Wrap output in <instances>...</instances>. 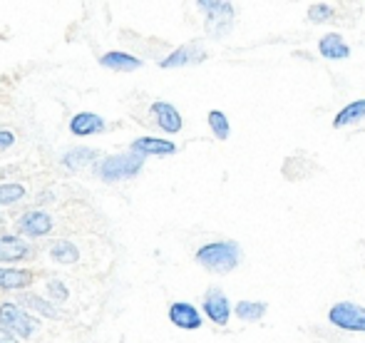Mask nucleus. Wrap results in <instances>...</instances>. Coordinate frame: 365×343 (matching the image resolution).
I'll list each match as a JSON object with an SVG mask.
<instances>
[{
  "mask_svg": "<svg viewBox=\"0 0 365 343\" xmlns=\"http://www.w3.org/2000/svg\"><path fill=\"white\" fill-rule=\"evenodd\" d=\"M197 261L207 269L217 271V274H226L239 264V247L234 242H214L207 244L197 252Z\"/></svg>",
  "mask_w": 365,
  "mask_h": 343,
  "instance_id": "nucleus-1",
  "label": "nucleus"
},
{
  "mask_svg": "<svg viewBox=\"0 0 365 343\" xmlns=\"http://www.w3.org/2000/svg\"><path fill=\"white\" fill-rule=\"evenodd\" d=\"M145 167V155H137V152H125V155L107 157L100 162L97 172L105 182H117V179L135 177L137 172Z\"/></svg>",
  "mask_w": 365,
  "mask_h": 343,
  "instance_id": "nucleus-2",
  "label": "nucleus"
},
{
  "mask_svg": "<svg viewBox=\"0 0 365 343\" xmlns=\"http://www.w3.org/2000/svg\"><path fill=\"white\" fill-rule=\"evenodd\" d=\"M0 326L20 339H30L38 331V321L30 319L18 304H3L0 306Z\"/></svg>",
  "mask_w": 365,
  "mask_h": 343,
  "instance_id": "nucleus-3",
  "label": "nucleus"
},
{
  "mask_svg": "<svg viewBox=\"0 0 365 343\" xmlns=\"http://www.w3.org/2000/svg\"><path fill=\"white\" fill-rule=\"evenodd\" d=\"M328 319H331L333 326L343 331H365V309L358 304H351V301L333 306L328 311Z\"/></svg>",
  "mask_w": 365,
  "mask_h": 343,
  "instance_id": "nucleus-4",
  "label": "nucleus"
},
{
  "mask_svg": "<svg viewBox=\"0 0 365 343\" xmlns=\"http://www.w3.org/2000/svg\"><path fill=\"white\" fill-rule=\"evenodd\" d=\"M199 10H204L209 25L217 30V35L224 33V30L229 28L231 20H234V8H231V3H219V0H202V3H199Z\"/></svg>",
  "mask_w": 365,
  "mask_h": 343,
  "instance_id": "nucleus-5",
  "label": "nucleus"
},
{
  "mask_svg": "<svg viewBox=\"0 0 365 343\" xmlns=\"http://www.w3.org/2000/svg\"><path fill=\"white\" fill-rule=\"evenodd\" d=\"M18 229L28 237H48L53 232V219L45 212H25L18 222Z\"/></svg>",
  "mask_w": 365,
  "mask_h": 343,
  "instance_id": "nucleus-6",
  "label": "nucleus"
},
{
  "mask_svg": "<svg viewBox=\"0 0 365 343\" xmlns=\"http://www.w3.org/2000/svg\"><path fill=\"white\" fill-rule=\"evenodd\" d=\"M169 319H172L174 326H179L184 331H194L202 326V314L192 304H184V301H177V304L169 306Z\"/></svg>",
  "mask_w": 365,
  "mask_h": 343,
  "instance_id": "nucleus-7",
  "label": "nucleus"
},
{
  "mask_svg": "<svg viewBox=\"0 0 365 343\" xmlns=\"http://www.w3.org/2000/svg\"><path fill=\"white\" fill-rule=\"evenodd\" d=\"M204 311L207 316L214 321L217 326H226L229 324V316H231V309H229V299L221 294L219 289H212L204 299Z\"/></svg>",
  "mask_w": 365,
  "mask_h": 343,
  "instance_id": "nucleus-8",
  "label": "nucleus"
},
{
  "mask_svg": "<svg viewBox=\"0 0 365 343\" xmlns=\"http://www.w3.org/2000/svg\"><path fill=\"white\" fill-rule=\"evenodd\" d=\"M152 115L164 132H179L182 130V115H179L177 107L169 105V102H154Z\"/></svg>",
  "mask_w": 365,
  "mask_h": 343,
  "instance_id": "nucleus-9",
  "label": "nucleus"
},
{
  "mask_svg": "<svg viewBox=\"0 0 365 343\" xmlns=\"http://www.w3.org/2000/svg\"><path fill=\"white\" fill-rule=\"evenodd\" d=\"M70 132L73 135H97V132H105V120L95 112H77V115L70 120Z\"/></svg>",
  "mask_w": 365,
  "mask_h": 343,
  "instance_id": "nucleus-10",
  "label": "nucleus"
},
{
  "mask_svg": "<svg viewBox=\"0 0 365 343\" xmlns=\"http://www.w3.org/2000/svg\"><path fill=\"white\" fill-rule=\"evenodd\" d=\"M132 152L137 155H174L177 145L169 140H157V137H140V140L132 142Z\"/></svg>",
  "mask_w": 365,
  "mask_h": 343,
  "instance_id": "nucleus-11",
  "label": "nucleus"
},
{
  "mask_svg": "<svg viewBox=\"0 0 365 343\" xmlns=\"http://www.w3.org/2000/svg\"><path fill=\"white\" fill-rule=\"evenodd\" d=\"M30 254V244L18 237H0V261H20Z\"/></svg>",
  "mask_w": 365,
  "mask_h": 343,
  "instance_id": "nucleus-12",
  "label": "nucleus"
},
{
  "mask_svg": "<svg viewBox=\"0 0 365 343\" xmlns=\"http://www.w3.org/2000/svg\"><path fill=\"white\" fill-rule=\"evenodd\" d=\"M318 50H321V55H323V58H328V60H343V58H348V55H351V48L343 43V38L338 33L326 35V38L318 43Z\"/></svg>",
  "mask_w": 365,
  "mask_h": 343,
  "instance_id": "nucleus-13",
  "label": "nucleus"
},
{
  "mask_svg": "<svg viewBox=\"0 0 365 343\" xmlns=\"http://www.w3.org/2000/svg\"><path fill=\"white\" fill-rule=\"evenodd\" d=\"M199 60H204V53H199V48H194V45H184V48L174 50L169 58L162 60V68H177V65L199 63Z\"/></svg>",
  "mask_w": 365,
  "mask_h": 343,
  "instance_id": "nucleus-14",
  "label": "nucleus"
},
{
  "mask_svg": "<svg viewBox=\"0 0 365 343\" xmlns=\"http://www.w3.org/2000/svg\"><path fill=\"white\" fill-rule=\"evenodd\" d=\"M33 284V274L23 269H0V289H25Z\"/></svg>",
  "mask_w": 365,
  "mask_h": 343,
  "instance_id": "nucleus-15",
  "label": "nucleus"
},
{
  "mask_svg": "<svg viewBox=\"0 0 365 343\" xmlns=\"http://www.w3.org/2000/svg\"><path fill=\"white\" fill-rule=\"evenodd\" d=\"M363 117H365V100H356V102H351V105H346L341 112H338L336 120H333V125L346 127V125H353V122L363 120Z\"/></svg>",
  "mask_w": 365,
  "mask_h": 343,
  "instance_id": "nucleus-16",
  "label": "nucleus"
},
{
  "mask_svg": "<svg viewBox=\"0 0 365 343\" xmlns=\"http://www.w3.org/2000/svg\"><path fill=\"white\" fill-rule=\"evenodd\" d=\"M100 63L112 70H137L142 65L135 55H127V53H107V55H102Z\"/></svg>",
  "mask_w": 365,
  "mask_h": 343,
  "instance_id": "nucleus-17",
  "label": "nucleus"
},
{
  "mask_svg": "<svg viewBox=\"0 0 365 343\" xmlns=\"http://www.w3.org/2000/svg\"><path fill=\"white\" fill-rule=\"evenodd\" d=\"M95 160H97V152L95 150H87V147H82V150L68 152V155L63 157V165L68 167V170H82V167L92 165Z\"/></svg>",
  "mask_w": 365,
  "mask_h": 343,
  "instance_id": "nucleus-18",
  "label": "nucleus"
},
{
  "mask_svg": "<svg viewBox=\"0 0 365 343\" xmlns=\"http://www.w3.org/2000/svg\"><path fill=\"white\" fill-rule=\"evenodd\" d=\"M50 257L55 261H60V264H75V261L80 259V252H77V247L73 242H55L53 247H50Z\"/></svg>",
  "mask_w": 365,
  "mask_h": 343,
  "instance_id": "nucleus-19",
  "label": "nucleus"
},
{
  "mask_svg": "<svg viewBox=\"0 0 365 343\" xmlns=\"http://www.w3.org/2000/svg\"><path fill=\"white\" fill-rule=\"evenodd\" d=\"M18 304L23 306H30V309H38L43 316H50V319H55V316H60V311L55 309V304H50V301L40 299V296H33V294H25L18 299Z\"/></svg>",
  "mask_w": 365,
  "mask_h": 343,
  "instance_id": "nucleus-20",
  "label": "nucleus"
},
{
  "mask_svg": "<svg viewBox=\"0 0 365 343\" xmlns=\"http://www.w3.org/2000/svg\"><path fill=\"white\" fill-rule=\"evenodd\" d=\"M264 314H266V306L256 304V301H241V304L236 306V316L244 321H259Z\"/></svg>",
  "mask_w": 365,
  "mask_h": 343,
  "instance_id": "nucleus-21",
  "label": "nucleus"
},
{
  "mask_svg": "<svg viewBox=\"0 0 365 343\" xmlns=\"http://www.w3.org/2000/svg\"><path fill=\"white\" fill-rule=\"evenodd\" d=\"M209 127H212V132L219 137V140H226V137H229V122H226L224 112H219V110L209 112Z\"/></svg>",
  "mask_w": 365,
  "mask_h": 343,
  "instance_id": "nucleus-22",
  "label": "nucleus"
},
{
  "mask_svg": "<svg viewBox=\"0 0 365 343\" xmlns=\"http://www.w3.org/2000/svg\"><path fill=\"white\" fill-rule=\"evenodd\" d=\"M25 197V189L20 184H0V204H13Z\"/></svg>",
  "mask_w": 365,
  "mask_h": 343,
  "instance_id": "nucleus-23",
  "label": "nucleus"
},
{
  "mask_svg": "<svg viewBox=\"0 0 365 343\" xmlns=\"http://www.w3.org/2000/svg\"><path fill=\"white\" fill-rule=\"evenodd\" d=\"M308 18H311L313 23H323V20H331L333 18V8H331V5H323V3L311 5V8H308Z\"/></svg>",
  "mask_w": 365,
  "mask_h": 343,
  "instance_id": "nucleus-24",
  "label": "nucleus"
},
{
  "mask_svg": "<svg viewBox=\"0 0 365 343\" xmlns=\"http://www.w3.org/2000/svg\"><path fill=\"white\" fill-rule=\"evenodd\" d=\"M48 294H50V299H55V301H68L70 299V291L63 281H48Z\"/></svg>",
  "mask_w": 365,
  "mask_h": 343,
  "instance_id": "nucleus-25",
  "label": "nucleus"
},
{
  "mask_svg": "<svg viewBox=\"0 0 365 343\" xmlns=\"http://www.w3.org/2000/svg\"><path fill=\"white\" fill-rule=\"evenodd\" d=\"M15 142V135L8 130H0V150H5V147H10Z\"/></svg>",
  "mask_w": 365,
  "mask_h": 343,
  "instance_id": "nucleus-26",
  "label": "nucleus"
},
{
  "mask_svg": "<svg viewBox=\"0 0 365 343\" xmlns=\"http://www.w3.org/2000/svg\"><path fill=\"white\" fill-rule=\"evenodd\" d=\"M0 343H18V336H13L10 331H5L3 326H0Z\"/></svg>",
  "mask_w": 365,
  "mask_h": 343,
  "instance_id": "nucleus-27",
  "label": "nucleus"
}]
</instances>
